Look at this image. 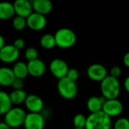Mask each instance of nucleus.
I'll use <instances>...</instances> for the list:
<instances>
[{
    "instance_id": "f257e3e1",
    "label": "nucleus",
    "mask_w": 129,
    "mask_h": 129,
    "mask_svg": "<svg viewBox=\"0 0 129 129\" xmlns=\"http://www.w3.org/2000/svg\"><path fill=\"white\" fill-rule=\"evenodd\" d=\"M101 91L102 96L107 100L117 99L121 91L119 79L110 75L107 76L101 82Z\"/></svg>"
},
{
    "instance_id": "f03ea898",
    "label": "nucleus",
    "mask_w": 129,
    "mask_h": 129,
    "mask_svg": "<svg viewBox=\"0 0 129 129\" xmlns=\"http://www.w3.org/2000/svg\"><path fill=\"white\" fill-rule=\"evenodd\" d=\"M112 121L103 111L91 113L87 117L85 129H111Z\"/></svg>"
},
{
    "instance_id": "7ed1b4c3",
    "label": "nucleus",
    "mask_w": 129,
    "mask_h": 129,
    "mask_svg": "<svg viewBox=\"0 0 129 129\" xmlns=\"http://www.w3.org/2000/svg\"><path fill=\"white\" fill-rule=\"evenodd\" d=\"M56 45L61 48H68L73 46L76 42L75 33L69 28H60L54 34Z\"/></svg>"
},
{
    "instance_id": "20e7f679",
    "label": "nucleus",
    "mask_w": 129,
    "mask_h": 129,
    "mask_svg": "<svg viewBox=\"0 0 129 129\" xmlns=\"http://www.w3.org/2000/svg\"><path fill=\"white\" fill-rule=\"evenodd\" d=\"M26 114L20 107H14L4 115V122L11 128H16L23 125Z\"/></svg>"
},
{
    "instance_id": "39448f33",
    "label": "nucleus",
    "mask_w": 129,
    "mask_h": 129,
    "mask_svg": "<svg viewBox=\"0 0 129 129\" xmlns=\"http://www.w3.org/2000/svg\"><path fill=\"white\" fill-rule=\"evenodd\" d=\"M57 91L63 98L70 100L76 96L78 87L76 82H73L69 79L67 77H65L58 81Z\"/></svg>"
},
{
    "instance_id": "423d86ee",
    "label": "nucleus",
    "mask_w": 129,
    "mask_h": 129,
    "mask_svg": "<svg viewBox=\"0 0 129 129\" xmlns=\"http://www.w3.org/2000/svg\"><path fill=\"white\" fill-rule=\"evenodd\" d=\"M49 70L51 73L60 80L67 76L70 69L65 60L60 58H55L51 61Z\"/></svg>"
},
{
    "instance_id": "0eeeda50",
    "label": "nucleus",
    "mask_w": 129,
    "mask_h": 129,
    "mask_svg": "<svg viewBox=\"0 0 129 129\" xmlns=\"http://www.w3.org/2000/svg\"><path fill=\"white\" fill-rule=\"evenodd\" d=\"M23 126L25 129H43L45 127V117L41 113H29L26 114Z\"/></svg>"
},
{
    "instance_id": "6e6552de",
    "label": "nucleus",
    "mask_w": 129,
    "mask_h": 129,
    "mask_svg": "<svg viewBox=\"0 0 129 129\" xmlns=\"http://www.w3.org/2000/svg\"><path fill=\"white\" fill-rule=\"evenodd\" d=\"M102 111L110 118L118 116L123 111L122 103L118 99L107 100L103 106Z\"/></svg>"
},
{
    "instance_id": "1a4fd4ad",
    "label": "nucleus",
    "mask_w": 129,
    "mask_h": 129,
    "mask_svg": "<svg viewBox=\"0 0 129 129\" xmlns=\"http://www.w3.org/2000/svg\"><path fill=\"white\" fill-rule=\"evenodd\" d=\"M87 75L91 80L101 82L108 76L106 67L100 63L90 65L87 70Z\"/></svg>"
},
{
    "instance_id": "9d476101",
    "label": "nucleus",
    "mask_w": 129,
    "mask_h": 129,
    "mask_svg": "<svg viewBox=\"0 0 129 129\" xmlns=\"http://www.w3.org/2000/svg\"><path fill=\"white\" fill-rule=\"evenodd\" d=\"M20 56V51L13 45H5L0 49V59L2 62L11 63L15 62Z\"/></svg>"
},
{
    "instance_id": "9b49d317",
    "label": "nucleus",
    "mask_w": 129,
    "mask_h": 129,
    "mask_svg": "<svg viewBox=\"0 0 129 129\" xmlns=\"http://www.w3.org/2000/svg\"><path fill=\"white\" fill-rule=\"evenodd\" d=\"M27 26L33 30L39 31L44 29L47 24V20L45 15L33 12L26 18Z\"/></svg>"
},
{
    "instance_id": "f8f14e48",
    "label": "nucleus",
    "mask_w": 129,
    "mask_h": 129,
    "mask_svg": "<svg viewBox=\"0 0 129 129\" xmlns=\"http://www.w3.org/2000/svg\"><path fill=\"white\" fill-rule=\"evenodd\" d=\"M25 107L29 113H40L44 108L42 99L36 94H28L25 101Z\"/></svg>"
},
{
    "instance_id": "ddd939ff",
    "label": "nucleus",
    "mask_w": 129,
    "mask_h": 129,
    "mask_svg": "<svg viewBox=\"0 0 129 129\" xmlns=\"http://www.w3.org/2000/svg\"><path fill=\"white\" fill-rule=\"evenodd\" d=\"M14 7L17 16L26 19L33 12L32 2L29 0H16L14 2Z\"/></svg>"
},
{
    "instance_id": "4468645a",
    "label": "nucleus",
    "mask_w": 129,
    "mask_h": 129,
    "mask_svg": "<svg viewBox=\"0 0 129 129\" xmlns=\"http://www.w3.org/2000/svg\"><path fill=\"white\" fill-rule=\"evenodd\" d=\"M27 66L29 74L33 77L42 76L46 70V66L45 63L39 58L31 61H28Z\"/></svg>"
},
{
    "instance_id": "2eb2a0df",
    "label": "nucleus",
    "mask_w": 129,
    "mask_h": 129,
    "mask_svg": "<svg viewBox=\"0 0 129 129\" xmlns=\"http://www.w3.org/2000/svg\"><path fill=\"white\" fill-rule=\"evenodd\" d=\"M107 99L101 96V97H97V96H93L88 98L87 101V108L91 113H98L100 111H102L103 106L104 103L106 102Z\"/></svg>"
},
{
    "instance_id": "dca6fc26",
    "label": "nucleus",
    "mask_w": 129,
    "mask_h": 129,
    "mask_svg": "<svg viewBox=\"0 0 129 129\" xmlns=\"http://www.w3.org/2000/svg\"><path fill=\"white\" fill-rule=\"evenodd\" d=\"M34 12L45 15L51 12L53 5L49 0H33L32 1Z\"/></svg>"
},
{
    "instance_id": "f3484780",
    "label": "nucleus",
    "mask_w": 129,
    "mask_h": 129,
    "mask_svg": "<svg viewBox=\"0 0 129 129\" xmlns=\"http://www.w3.org/2000/svg\"><path fill=\"white\" fill-rule=\"evenodd\" d=\"M16 79L13 70L8 67H2L0 69V84L2 86L8 87L12 85Z\"/></svg>"
},
{
    "instance_id": "a211bd4d",
    "label": "nucleus",
    "mask_w": 129,
    "mask_h": 129,
    "mask_svg": "<svg viewBox=\"0 0 129 129\" xmlns=\"http://www.w3.org/2000/svg\"><path fill=\"white\" fill-rule=\"evenodd\" d=\"M15 14L14 4L8 2H3L0 4V19L8 20Z\"/></svg>"
},
{
    "instance_id": "6ab92c4d",
    "label": "nucleus",
    "mask_w": 129,
    "mask_h": 129,
    "mask_svg": "<svg viewBox=\"0 0 129 129\" xmlns=\"http://www.w3.org/2000/svg\"><path fill=\"white\" fill-rule=\"evenodd\" d=\"M12 104L13 103L11 101L10 94L2 91L0 92V113L2 115L6 114L12 109Z\"/></svg>"
},
{
    "instance_id": "aec40b11",
    "label": "nucleus",
    "mask_w": 129,
    "mask_h": 129,
    "mask_svg": "<svg viewBox=\"0 0 129 129\" xmlns=\"http://www.w3.org/2000/svg\"><path fill=\"white\" fill-rule=\"evenodd\" d=\"M12 70H13V72H14L16 78H17V79H23L29 74L27 63H26L23 61L16 62L15 64L14 65Z\"/></svg>"
},
{
    "instance_id": "412c9836",
    "label": "nucleus",
    "mask_w": 129,
    "mask_h": 129,
    "mask_svg": "<svg viewBox=\"0 0 129 129\" xmlns=\"http://www.w3.org/2000/svg\"><path fill=\"white\" fill-rule=\"evenodd\" d=\"M10 97L13 104L20 105L25 103V101L28 96L26 92L23 90H13L10 94Z\"/></svg>"
},
{
    "instance_id": "4be33fe9",
    "label": "nucleus",
    "mask_w": 129,
    "mask_h": 129,
    "mask_svg": "<svg viewBox=\"0 0 129 129\" xmlns=\"http://www.w3.org/2000/svg\"><path fill=\"white\" fill-rule=\"evenodd\" d=\"M39 42H40L41 46L44 48L45 49H51L55 45H57L54 36L49 34V33L44 34L41 37Z\"/></svg>"
},
{
    "instance_id": "5701e85b",
    "label": "nucleus",
    "mask_w": 129,
    "mask_h": 129,
    "mask_svg": "<svg viewBox=\"0 0 129 129\" xmlns=\"http://www.w3.org/2000/svg\"><path fill=\"white\" fill-rule=\"evenodd\" d=\"M73 122V125L75 128H85L86 122H87V117H85L82 113H78L74 116Z\"/></svg>"
},
{
    "instance_id": "b1692460",
    "label": "nucleus",
    "mask_w": 129,
    "mask_h": 129,
    "mask_svg": "<svg viewBox=\"0 0 129 129\" xmlns=\"http://www.w3.org/2000/svg\"><path fill=\"white\" fill-rule=\"evenodd\" d=\"M12 25H13V27L16 30H17V31L23 30L27 26L26 19L24 17H22L16 16L13 20Z\"/></svg>"
},
{
    "instance_id": "393cba45",
    "label": "nucleus",
    "mask_w": 129,
    "mask_h": 129,
    "mask_svg": "<svg viewBox=\"0 0 129 129\" xmlns=\"http://www.w3.org/2000/svg\"><path fill=\"white\" fill-rule=\"evenodd\" d=\"M24 55L28 61H31L38 58V51L34 47H29L26 49Z\"/></svg>"
},
{
    "instance_id": "a878e982",
    "label": "nucleus",
    "mask_w": 129,
    "mask_h": 129,
    "mask_svg": "<svg viewBox=\"0 0 129 129\" xmlns=\"http://www.w3.org/2000/svg\"><path fill=\"white\" fill-rule=\"evenodd\" d=\"M113 129H129V119L125 117L118 119L114 123Z\"/></svg>"
},
{
    "instance_id": "bb28decb",
    "label": "nucleus",
    "mask_w": 129,
    "mask_h": 129,
    "mask_svg": "<svg viewBox=\"0 0 129 129\" xmlns=\"http://www.w3.org/2000/svg\"><path fill=\"white\" fill-rule=\"evenodd\" d=\"M66 77H67L69 79H70L73 82H76V80L79 77V72L76 68H70L69 70Z\"/></svg>"
},
{
    "instance_id": "cd10ccee",
    "label": "nucleus",
    "mask_w": 129,
    "mask_h": 129,
    "mask_svg": "<svg viewBox=\"0 0 129 129\" xmlns=\"http://www.w3.org/2000/svg\"><path fill=\"white\" fill-rule=\"evenodd\" d=\"M12 88H14V90H23V87H24V82L23 80L21 79H17L16 78V79L14 80V82L12 84Z\"/></svg>"
},
{
    "instance_id": "c85d7f7f",
    "label": "nucleus",
    "mask_w": 129,
    "mask_h": 129,
    "mask_svg": "<svg viewBox=\"0 0 129 129\" xmlns=\"http://www.w3.org/2000/svg\"><path fill=\"white\" fill-rule=\"evenodd\" d=\"M122 74V69L119 66H114L111 68L110 72V76L115 77V78H119Z\"/></svg>"
},
{
    "instance_id": "c756f323",
    "label": "nucleus",
    "mask_w": 129,
    "mask_h": 129,
    "mask_svg": "<svg viewBox=\"0 0 129 129\" xmlns=\"http://www.w3.org/2000/svg\"><path fill=\"white\" fill-rule=\"evenodd\" d=\"M13 45L17 49V50H21V49H23V47H24V45H25V42H24V40L23 39H15L14 40V44H13Z\"/></svg>"
},
{
    "instance_id": "7c9ffc66",
    "label": "nucleus",
    "mask_w": 129,
    "mask_h": 129,
    "mask_svg": "<svg viewBox=\"0 0 129 129\" xmlns=\"http://www.w3.org/2000/svg\"><path fill=\"white\" fill-rule=\"evenodd\" d=\"M123 63H124L125 67H127L129 68V51L127 52L124 55V57H123Z\"/></svg>"
},
{
    "instance_id": "2f4dec72",
    "label": "nucleus",
    "mask_w": 129,
    "mask_h": 129,
    "mask_svg": "<svg viewBox=\"0 0 129 129\" xmlns=\"http://www.w3.org/2000/svg\"><path fill=\"white\" fill-rule=\"evenodd\" d=\"M124 88L125 89V91L129 93V76H127L124 81Z\"/></svg>"
},
{
    "instance_id": "473e14b6",
    "label": "nucleus",
    "mask_w": 129,
    "mask_h": 129,
    "mask_svg": "<svg viewBox=\"0 0 129 129\" xmlns=\"http://www.w3.org/2000/svg\"><path fill=\"white\" fill-rule=\"evenodd\" d=\"M0 129H11V128L4 122L0 123Z\"/></svg>"
},
{
    "instance_id": "72a5a7b5",
    "label": "nucleus",
    "mask_w": 129,
    "mask_h": 129,
    "mask_svg": "<svg viewBox=\"0 0 129 129\" xmlns=\"http://www.w3.org/2000/svg\"><path fill=\"white\" fill-rule=\"evenodd\" d=\"M4 46H5V39H4L2 36H0V49L2 48Z\"/></svg>"
},
{
    "instance_id": "f704fd0d",
    "label": "nucleus",
    "mask_w": 129,
    "mask_h": 129,
    "mask_svg": "<svg viewBox=\"0 0 129 129\" xmlns=\"http://www.w3.org/2000/svg\"><path fill=\"white\" fill-rule=\"evenodd\" d=\"M73 129H85V128H74Z\"/></svg>"
}]
</instances>
